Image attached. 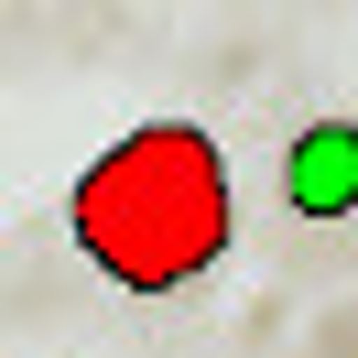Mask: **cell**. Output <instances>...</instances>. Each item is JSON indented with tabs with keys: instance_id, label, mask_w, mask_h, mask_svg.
I'll return each mask as SVG.
<instances>
[{
	"instance_id": "2",
	"label": "cell",
	"mask_w": 358,
	"mask_h": 358,
	"mask_svg": "<svg viewBox=\"0 0 358 358\" xmlns=\"http://www.w3.org/2000/svg\"><path fill=\"white\" fill-rule=\"evenodd\" d=\"M293 196H304V206H348V196H358V141H348V131H304V152H293Z\"/></svg>"
},
{
	"instance_id": "1",
	"label": "cell",
	"mask_w": 358,
	"mask_h": 358,
	"mask_svg": "<svg viewBox=\"0 0 358 358\" xmlns=\"http://www.w3.org/2000/svg\"><path fill=\"white\" fill-rule=\"evenodd\" d=\"M66 228L120 293H185L196 271H217V250L239 239V196H228V152L196 120H141L76 174Z\"/></svg>"
}]
</instances>
